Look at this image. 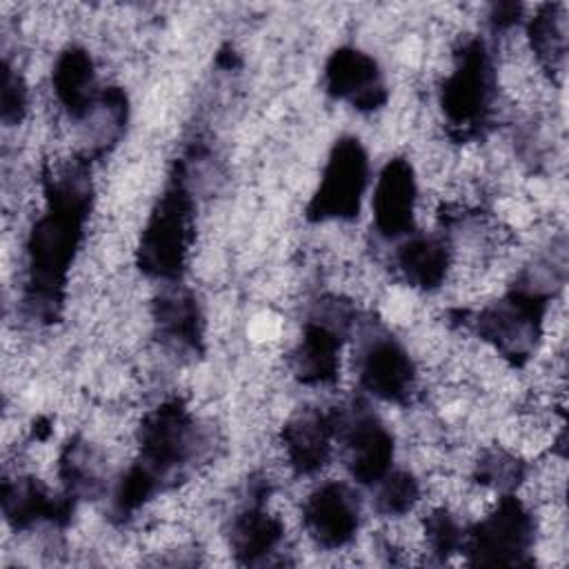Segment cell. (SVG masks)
<instances>
[{
    "label": "cell",
    "instance_id": "1",
    "mask_svg": "<svg viewBox=\"0 0 569 569\" xmlns=\"http://www.w3.org/2000/svg\"><path fill=\"white\" fill-rule=\"evenodd\" d=\"M193 202L182 182H173L153 207L138 244V262L147 276L176 278L184 269L193 242Z\"/></svg>",
    "mask_w": 569,
    "mask_h": 569
},
{
    "label": "cell",
    "instance_id": "2",
    "mask_svg": "<svg viewBox=\"0 0 569 569\" xmlns=\"http://www.w3.org/2000/svg\"><path fill=\"white\" fill-rule=\"evenodd\" d=\"M369 160L356 138H342L329 153L316 196L307 207L313 222H349L358 216L367 187Z\"/></svg>",
    "mask_w": 569,
    "mask_h": 569
},
{
    "label": "cell",
    "instance_id": "3",
    "mask_svg": "<svg viewBox=\"0 0 569 569\" xmlns=\"http://www.w3.org/2000/svg\"><path fill=\"white\" fill-rule=\"evenodd\" d=\"M498 91V73L489 62L482 42L462 44L456 56V67L445 76L440 104L453 127L471 129L485 120Z\"/></svg>",
    "mask_w": 569,
    "mask_h": 569
},
{
    "label": "cell",
    "instance_id": "4",
    "mask_svg": "<svg viewBox=\"0 0 569 569\" xmlns=\"http://www.w3.org/2000/svg\"><path fill=\"white\" fill-rule=\"evenodd\" d=\"M336 433L342 440V460L356 482L378 485L391 469L393 438L380 418L365 409L338 416Z\"/></svg>",
    "mask_w": 569,
    "mask_h": 569
},
{
    "label": "cell",
    "instance_id": "5",
    "mask_svg": "<svg viewBox=\"0 0 569 569\" xmlns=\"http://www.w3.org/2000/svg\"><path fill=\"white\" fill-rule=\"evenodd\" d=\"M302 525L313 545L325 551H338L356 538L360 500L345 482H325L302 502Z\"/></svg>",
    "mask_w": 569,
    "mask_h": 569
},
{
    "label": "cell",
    "instance_id": "6",
    "mask_svg": "<svg viewBox=\"0 0 569 569\" xmlns=\"http://www.w3.org/2000/svg\"><path fill=\"white\" fill-rule=\"evenodd\" d=\"M358 376L362 387L385 402H407L418 385L416 362L391 336H371L358 349Z\"/></svg>",
    "mask_w": 569,
    "mask_h": 569
},
{
    "label": "cell",
    "instance_id": "7",
    "mask_svg": "<svg viewBox=\"0 0 569 569\" xmlns=\"http://www.w3.org/2000/svg\"><path fill=\"white\" fill-rule=\"evenodd\" d=\"M371 211L373 227L382 238L396 240L411 233L420 213V191L409 160L393 158L385 164L376 180Z\"/></svg>",
    "mask_w": 569,
    "mask_h": 569
},
{
    "label": "cell",
    "instance_id": "8",
    "mask_svg": "<svg viewBox=\"0 0 569 569\" xmlns=\"http://www.w3.org/2000/svg\"><path fill=\"white\" fill-rule=\"evenodd\" d=\"M325 84L333 98L347 100L360 111H373L387 100L378 62L353 47H342L329 58Z\"/></svg>",
    "mask_w": 569,
    "mask_h": 569
},
{
    "label": "cell",
    "instance_id": "9",
    "mask_svg": "<svg viewBox=\"0 0 569 569\" xmlns=\"http://www.w3.org/2000/svg\"><path fill=\"white\" fill-rule=\"evenodd\" d=\"M336 433V413L302 409L291 416L280 433L282 458L289 469L302 476L320 471L331 458V436Z\"/></svg>",
    "mask_w": 569,
    "mask_h": 569
},
{
    "label": "cell",
    "instance_id": "10",
    "mask_svg": "<svg viewBox=\"0 0 569 569\" xmlns=\"http://www.w3.org/2000/svg\"><path fill=\"white\" fill-rule=\"evenodd\" d=\"M396 264L409 287L431 291L447 284L453 249L440 236H416L398 247Z\"/></svg>",
    "mask_w": 569,
    "mask_h": 569
},
{
    "label": "cell",
    "instance_id": "11",
    "mask_svg": "<svg viewBox=\"0 0 569 569\" xmlns=\"http://www.w3.org/2000/svg\"><path fill=\"white\" fill-rule=\"evenodd\" d=\"M53 93L69 118H87L96 107V67L91 56L80 47L64 49L53 67Z\"/></svg>",
    "mask_w": 569,
    "mask_h": 569
},
{
    "label": "cell",
    "instance_id": "12",
    "mask_svg": "<svg viewBox=\"0 0 569 569\" xmlns=\"http://www.w3.org/2000/svg\"><path fill=\"white\" fill-rule=\"evenodd\" d=\"M282 536L284 522L278 513L262 507H251L233 518L229 545L236 556L253 562L258 556L273 551Z\"/></svg>",
    "mask_w": 569,
    "mask_h": 569
}]
</instances>
